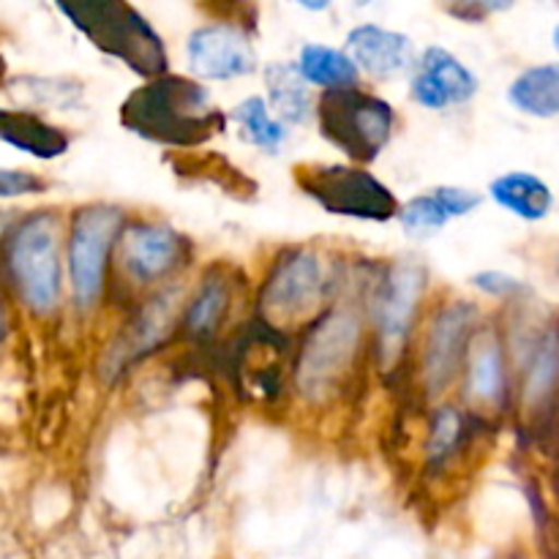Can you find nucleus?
<instances>
[{
	"label": "nucleus",
	"mask_w": 559,
	"mask_h": 559,
	"mask_svg": "<svg viewBox=\"0 0 559 559\" xmlns=\"http://www.w3.org/2000/svg\"><path fill=\"white\" fill-rule=\"evenodd\" d=\"M120 227H123V211L115 205H104V202L82 207L71 222L69 273L80 309L93 306L102 295L107 254L118 238Z\"/></svg>",
	"instance_id": "nucleus-6"
},
{
	"label": "nucleus",
	"mask_w": 559,
	"mask_h": 559,
	"mask_svg": "<svg viewBox=\"0 0 559 559\" xmlns=\"http://www.w3.org/2000/svg\"><path fill=\"white\" fill-rule=\"evenodd\" d=\"M293 175L298 189L333 216L388 222L399 213L396 194L366 169L344 164H300Z\"/></svg>",
	"instance_id": "nucleus-4"
},
{
	"label": "nucleus",
	"mask_w": 559,
	"mask_h": 559,
	"mask_svg": "<svg viewBox=\"0 0 559 559\" xmlns=\"http://www.w3.org/2000/svg\"><path fill=\"white\" fill-rule=\"evenodd\" d=\"M475 320H478V311L473 304H451L431 322L424 355V377L431 393L445 391V385L456 374Z\"/></svg>",
	"instance_id": "nucleus-11"
},
{
	"label": "nucleus",
	"mask_w": 559,
	"mask_h": 559,
	"mask_svg": "<svg viewBox=\"0 0 559 559\" xmlns=\"http://www.w3.org/2000/svg\"><path fill=\"white\" fill-rule=\"evenodd\" d=\"M227 287L222 282H207L189 309V331L211 333L227 311Z\"/></svg>",
	"instance_id": "nucleus-25"
},
{
	"label": "nucleus",
	"mask_w": 559,
	"mask_h": 559,
	"mask_svg": "<svg viewBox=\"0 0 559 559\" xmlns=\"http://www.w3.org/2000/svg\"><path fill=\"white\" fill-rule=\"evenodd\" d=\"M9 267L20 298L36 314H47L60 298L58 222L49 213L25 218L9 240Z\"/></svg>",
	"instance_id": "nucleus-5"
},
{
	"label": "nucleus",
	"mask_w": 559,
	"mask_h": 559,
	"mask_svg": "<svg viewBox=\"0 0 559 559\" xmlns=\"http://www.w3.org/2000/svg\"><path fill=\"white\" fill-rule=\"evenodd\" d=\"M349 60L369 74L399 76L413 63V38L380 25H360L347 36Z\"/></svg>",
	"instance_id": "nucleus-14"
},
{
	"label": "nucleus",
	"mask_w": 559,
	"mask_h": 559,
	"mask_svg": "<svg viewBox=\"0 0 559 559\" xmlns=\"http://www.w3.org/2000/svg\"><path fill=\"white\" fill-rule=\"evenodd\" d=\"M555 47H557V52H559V25H557V31H555Z\"/></svg>",
	"instance_id": "nucleus-30"
},
{
	"label": "nucleus",
	"mask_w": 559,
	"mask_h": 559,
	"mask_svg": "<svg viewBox=\"0 0 559 559\" xmlns=\"http://www.w3.org/2000/svg\"><path fill=\"white\" fill-rule=\"evenodd\" d=\"M183 240L164 224H134L123 238V265L136 282L162 278L178 265Z\"/></svg>",
	"instance_id": "nucleus-13"
},
{
	"label": "nucleus",
	"mask_w": 559,
	"mask_h": 559,
	"mask_svg": "<svg viewBox=\"0 0 559 559\" xmlns=\"http://www.w3.org/2000/svg\"><path fill=\"white\" fill-rule=\"evenodd\" d=\"M480 202L484 200L475 191L456 189V186H440V189L429 191V194H420L415 200H409L399 211V218H402V227L409 235H429L445 227L451 218L473 213Z\"/></svg>",
	"instance_id": "nucleus-15"
},
{
	"label": "nucleus",
	"mask_w": 559,
	"mask_h": 559,
	"mask_svg": "<svg viewBox=\"0 0 559 559\" xmlns=\"http://www.w3.org/2000/svg\"><path fill=\"white\" fill-rule=\"evenodd\" d=\"M82 87L69 80H36V76H20L14 80V96H22L33 107H71L80 98Z\"/></svg>",
	"instance_id": "nucleus-23"
},
{
	"label": "nucleus",
	"mask_w": 559,
	"mask_h": 559,
	"mask_svg": "<svg viewBox=\"0 0 559 559\" xmlns=\"http://www.w3.org/2000/svg\"><path fill=\"white\" fill-rule=\"evenodd\" d=\"M478 91L473 71L453 58L448 49L429 47L420 58L418 74L413 80V98L429 109H445L451 104H464Z\"/></svg>",
	"instance_id": "nucleus-12"
},
{
	"label": "nucleus",
	"mask_w": 559,
	"mask_h": 559,
	"mask_svg": "<svg viewBox=\"0 0 559 559\" xmlns=\"http://www.w3.org/2000/svg\"><path fill=\"white\" fill-rule=\"evenodd\" d=\"M298 71L306 82L325 87V91L355 87L358 82V66L349 60V55L342 49L322 47V44H306L298 60Z\"/></svg>",
	"instance_id": "nucleus-20"
},
{
	"label": "nucleus",
	"mask_w": 559,
	"mask_h": 559,
	"mask_svg": "<svg viewBox=\"0 0 559 559\" xmlns=\"http://www.w3.org/2000/svg\"><path fill=\"white\" fill-rule=\"evenodd\" d=\"M0 140L36 158H58L69 151L71 136L27 109H0Z\"/></svg>",
	"instance_id": "nucleus-16"
},
{
	"label": "nucleus",
	"mask_w": 559,
	"mask_h": 559,
	"mask_svg": "<svg viewBox=\"0 0 559 559\" xmlns=\"http://www.w3.org/2000/svg\"><path fill=\"white\" fill-rule=\"evenodd\" d=\"M320 134L358 164H371L393 131V107L360 87H336L317 104Z\"/></svg>",
	"instance_id": "nucleus-3"
},
{
	"label": "nucleus",
	"mask_w": 559,
	"mask_h": 559,
	"mask_svg": "<svg viewBox=\"0 0 559 559\" xmlns=\"http://www.w3.org/2000/svg\"><path fill=\"white\" fill-rule=\"evenodd\" d=\"M3 76H5V60L0 58V85H3Z\"/></svg>",
	"instance_id": "nucleus-29"
},
{
	"label": "nucleus",
	"mask_w": 559,
	"mask_h": 559,
	"mask_svg": "<svg viewBox=\"0 0 559 559\" xmlns=\"http://www.w3.org/2000/svg\"><path fill=\"white\" fill-rule=\"evenodd\" d=\"M360 325L349 311H333L306 338L298 360V388L306 399H322L349 371Z\"/></svg>",
	"instance_id": "nucleus-7"
},
{
	"label": "nucleus",
	"mask_w": 559,
	"mask_h": 559,
	"mask_svg": "<svg viewBox=\"0 0 559 559\" xmlns=\"http://www.w3.org/2000/svg\"><path fill=\"white\" fill-rule=\"evenodd\" d=\"M557 371H559V336L557 333H549V336L540 342V347L535 349V358L527 371V382H524V396H527L530 404L540 402V399L555 388Z\"/></svg>",
	"instance_id": "nucleus-24"
},
{
	"label": "nucleus",
	"mask_w": 559,
	"mask_h": 559,
	"mask_svg": "<svg viewBox=\"0 0 559 559\" xmlns=\"http://www.w3.org/2000/svg\"><path fill=\"white\" fill-rule=\"evenodd\" d=\"M424 284V267L415 265V262H396V265L388 271L380 293H377L374 314L377 328H380L382 355H385L388 364L402 353V344L404 338H407L415 309H418Z\"/></svg>",
	"instance_id": "nucleus-9"
},
{
	"label": "nucleus",
	"mask_w": 559,
	"mask_h": 559,
	"mask_svg": "<svg viewBox=\"0 0 559 559\" xmlns=\"http://www.w3.org/2000/svg\"><path fill=\"white\" fill-rule=\"evenodd\" d=\"M473 284L484 293L495 295V298H513V295L524 293V284L516 282L508 273H497V271H486V273H475Z\"/></svg>",
	"instance_id": "nucleus-28"
},
{
	"label": "nucleus",
	"mask_w": 559,
	"mask_h": 559,
	"mask_svg": "<svg viewBox=\"0 0 559 559\" xmlns=\"http://www.w3.org/2000/svg\"><path fill=\"white\" fill-rule=\"evenodd\" d=\"M0 333H3V317H0Z\"/></svg>",
	"instance_id": "nucleus-31"
},
{
	"label": "nucleus",
	"mask_w": 559,
	"mask_h": 559,
	"mask_svg": "<svg viewBox=\"0 0 559 559\" xmlns=\"http://www.w3.org/2000/svg\"><path fill=\"white\" fill-rule=\"evenodd\" d=\"M459 437V415L453 409H440L431 429V456H445Z\"/></svg>",
	"instance_id": "nucleus-27"
},
{
	"label": "nucleus",
	"mask_w": 559,
	"mask_h": 559,
	"mask_svg": "<svg viewBox=\"0 0 559 559\" xmlns=\"http://www.w3.org/2000/svg\"><path fill=\"white\" fill-rule=\"evenodd\" d=\"M235 123L243 129V136L251 142V145L262 147V151H278L284 142V129L282 123L271 118L265 102L260 96H251L246 102H240L233 112Z\"/></svg>",
	"instance_id": "nucleus-22"
},
{
	"label": "nucleus",
	"mask_w": 559,
	"mask_h": 559,
	"mask_svg": "<svg viewBox=\"0 0 559 559\" xmlns=\"http://www.w3.org/2000/svg\"><path fill=\"white\" fill-rule=\"evenodd\" d=\"M491 197L524 222H540L555 205L549 186L530 173H508L497 178L491 183Z\"/></svg>",
	"instance_id": "nucleus-17"
},
{
	"label": "nucleus",
	"mask_w": 559,
	"mask_h": 559,
	"mask_svg": "<svg viewBox=\"0 0 559 559\" xmlns=\"http://www.w3.org/2000/svg\"><path fill=\"white\" fill-rule=\"evenodd\" d=\"M126 131L156 145L197 147L227 129L207 87L180 74H162L131 91L120 104Z\"/></svg>",
	"instance_id": "nucleus-1"
},
{
	"label": "nucleus",
	"mask_w": 559,
	"mask_h": 559,
	"mask_svg": "<svg viewBox=\"0 0 559 559\" xmlns=\"http://www.w3.org/2000/svg\"><path fill=\"white\" fill-rule=\"evenodd\" d=\"M506 382L502 371L500 344L491 336H484L473 353V366H469V393L480 402H497Z\"/></svg>",
	"instance_id": "nucleus-21"
},
{
	"label": "nucleus",
	"mask_w": 559,
	"mask_h": 559,
	"mask_svg": "<svg viewBox=\"0 0 559 559\" xmlns=\"http://www.w3.org/2000/svg\"><path fill=\"white\" fill-rule=\"evenodd\" d=\"M189 63L202 80H235L257 69V55L249 36L235 25H202L186 44Z\"/></svg>",
	"instance_id": "nucleus-10"
},
{
	"label": "nucleus",
	"mask_w": 559,
	"mask_h": 559,
	"mask_svg": "<svg viewBox=\"0 0 559 559\" xmlns=\"http://www.w3.org/2000/svg\"><path fill=\"white\" fill-rule=\"evenodd\" d=\"M325 295L322 262L314 251H293L273 267L262 289V314L271 325L289 328L314 314Z\"/></svg>",
	"instance_id": "nucleus-8"
},
{
	"label": "nucleus",
	"mask_w": 559,
	"mask_h": 559,
	"mask_svg": "<svg viewBox=\"0 0 559 559\" xmlns=\"http://www.w3.org/2000/svg\"><path fill=\"white\" fill-rule=\"evenodd\" d=\"M508 98L516 109L533 118H557L559 115V63L533 66L513 80Z\"/></svg>",
	"instance_id": "nucleus-18"
},
{
	"label": "nucleus",
	"mask_w": 559,
	"mask_h": 559,
	"mask_svg": "<svg viewBox=\"0 0 559 559\" xmlns=\"http://www.w3.org/2000/svg\"><path fill=\"white\" fill-rule=\"evenodd\" d=\"M47 189L38 175L25 173V169H5L0 167V200L5 197H25V194H38V191Z\"/></svg>",
	"instance_id": "nucleus-26"
},
{
	"label": "nucleus",
	"mask_w": 559,
	"mask_h": 559,
	"mask_svg": "<svg viewBox=\"0 0 559 559\" xmlns=\"http://www.w3.org/2000/svg\"><path fill=\"white\" fill-rule=\"evenodd\" d=\"M58 11L69 16L93 47L129 66L134 74L147 80L167 74L169 58L164 41L134 5L123 0H80L58 3Z\"/></svg>",
	"instance_id": "nucleus-2"
},
{
	"label": "nucleus",
	"mask_w": 559,
	"mask_h": 559,
	"mask_svg": "<svg viewBox=\"0 0 559 559\" xmlns=\"http://www.w3.org/2000/svg\"><path fill=\"white\" fill-rule=\"evenodd\" d=\"M267 93L271 104L282 120L287 123H306L311 118V93L306 87V80L300 76L298 66L293 63H273L265 69Z\"/></svg>",
	"instance_id": "nucleus-19"
},
{
	"label": "nucleus",
	"mask_w": 559,
	"mask_h": 559,
	"mask_svg": "<svg viewBox=\"0 0 559 559\" xmlns=\"http://www.w3.org/2000/svg\"><path fill=\"white\" fill-rule=\"evenodd\" d=\"M557 273H559V257H557Z\"/></svg>",
	"instance_id": "nucleus-32"
}]
</instances>
